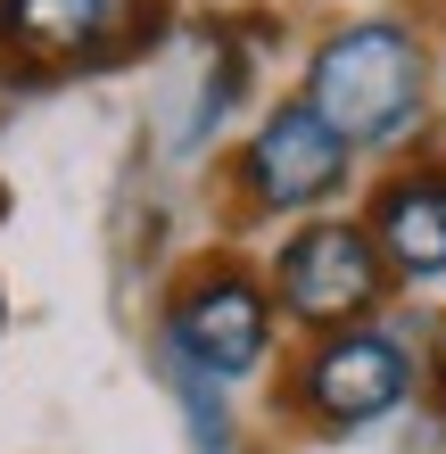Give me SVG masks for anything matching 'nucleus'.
Wrapping results in <instances>:
<instances>
[{
    "mask_svg": "<svg viewBox=\"0 0 446 454\" xmlns=\"http://www.w3.org/2000/svg\"><path fill=\"white\" fill-rule=\"evenodd\" d=\"M298 99L356 157H405L430 132V42L405 17H348L306 50Z\"/></svg>",
    "mask_w": 446,
    "mask_h": 454,
    "instance_id": "f257e3e1",
    "label": "nucleus"
},
{
    "mask_svg": "<svg viewBox=\"0 0 446 454\" xmlns=\"http://www.w3.org/2000/svg\"><path fill=\"white\" fill-rule=\"evenodd\" d=\"M413 396H422V331L372 314V323L314 331L298 347L281 380V413L306 421L314 438H356L413 413Z\"/></svg>",
    "mask_w": 446,
    "mask_h": 454,
    "instance_id": "f03ea898",
    "label": "nucleus"
},
{
    "mask_svg": "<svg viewBox=\"0 0 446 454\" xmlns=\"http://www.w3.org/2000/svg\"><path fill=\"white\" fill-rule=\"evenodd\" d=\"M157 347H174L182 364L215 372L223 388L265 380L281 356V306L265 289V264H248L240 248H207L166 281L157 298Z\"/></svg>",
    "mask_w": 446,
    "mask_h": 454,
    "instance_id": "7ed1b4c3",
    "label": "nucleus"
},
{
    "mask_svg": "<svg viewBox=\"0 0 446 454\" xmlns=\"http://www.w3.org/2000/svg\"><path fill=\"white\" fill-rule=\"evenodd\" d=\"M356 182V149L306 108V99H273L265 116L248 124V141L231 149L223 166V191L240 215H265V223H306V215H331Z\"/></svg>",
    "mask_w": 446,
    "mask_h": 454,
    "instance_id": "20e7f679",
    "label": "nucleus"
},
{
    "mask_svg": "<svg viewBox=\"0 0 446 454\" xmlns=\"http://www.w3.org/2000/svg\"><path fill=\"white\" fill-rule=\"evenodd\" d=\"M265 289H273L281 323L306 331V339L339 331V323H372V314H388V298H397V281H388L364 215H306V223H290L273 239V256H265Z\"/></svg>",
    "mask_w": 446,
    "mask_h": 454,
    "instance_id": "39448f33",
    "label": "nucleus"
},
{
    "mask_svg": "<svg viewBox=\"0 0 446 454\" xmlns=\"http://www.w3.org/2000/svg\"><path fill=\"white\" fill-rule=\"evenodd\" d=\"M124 0H0V91H50L116 67Z\"/></svg>",
    "mask_w": 446,
    "mask_h": 454,
    "instance_id": "423d86ee",
    "label": "nucleus"
},
{
    "mask_svg": "<svg viewBox=\"0 0 446 454\" xmlns=\"http://www.w3.org/2000/svg\"><path fill=\"white\" fill-rule=\"evenodd\" d=\"M364 231L397 289L446 281V157H405L364 191Z\"/></svg>",
    "mask_w": 446,
    "mask_h": 454,
    "instance_id": "0eeeda50",
    "label": "nucleus"
},
{
    "mask_svg": "<svg viewBox=\"0 0 446 454\" xmlns=\"http://www.w3.org/2000/svg\"><path fill=\"white\" fill-rule=\"evenodd\" d=\"M199 42H207V74H199V91H191L199 108L182 116V132H174V166L207 157V149H215V132L256 99V50L231 34V17H207V25H199Z\"/></svg>",
    "mask_w": 446,
    "mask_h": 454,
    "instance_id": "6e6552de",
    "label": "nucleus"
},
{
    "mask_svg": "<svg viewBox=\"0 0 446 454\" xmlns=\"http://www.w3.org/2000/svg\"><path fill=\"white\" fill-rule=\"evenodd\" d=\"M149 356H157V380H166L174 413H182V438H191V454H248V430H240V413H231V388L215 380V372L182 364L174 347H157V339H149Z\"/></svg>",
    "mask_w": 446,
    "mask_h": 454,
    "instance_id": "1a4fd4ad",
    "label": "nucleus"
},
{
    "mask_svg": "<svg viewBox=\"0 0 446 454\" xmlns=\"http://www.w3.org/2000/svg\"><path fill=\"white\" fill-rule=\"evenodd\" d=\"M182 34V9L174 0H124V25H116V67H141V59H157Z\"/></svg>",
    "mask_w": 446,
    "mask_h": 454,
    "instance_id": "9d476101",
    "label": "nucleus"
},
{
    "mask_svg": "<svg viewBox=\"0 0 446 454\" xmlns=\"http://www.w3.org/2000/svg\"><path fill=\"white\" fill-rule=\"evenodd\" d=\"M0 223H9V182H0Z\"/></svg>",
    "mask_w": 446,
    "mask_h": 454,
    "instance_id": "9b49d317",
    "label": "nucleus"
},
{
    "mask_svg": "<svg viewBox=\"0 0 446 454\" xmlns=\"http://www.w3.org/2000/svg\"><path fill=\"white\" fill-rule=\"evenodd\" d=\"M0 323H9V298H0Z\"/></svg>",
    "mask_w": 446,
    "mask_h": 454,
    "instance_id": "f8f14e48",
    "label": "nucleus"
}]
</instances>
